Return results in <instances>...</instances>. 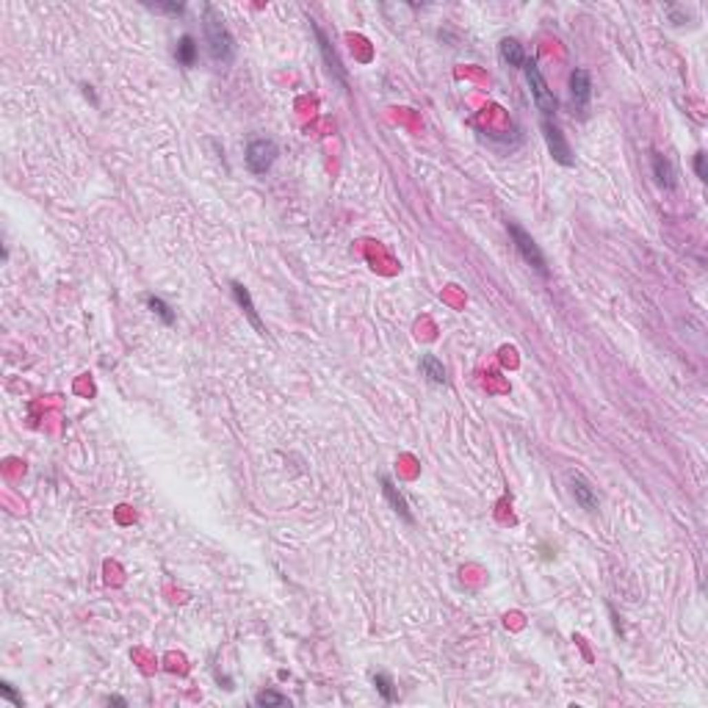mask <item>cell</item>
I'll return each instance as SVG.
<instances>
[{
    "label": "cell",
    "mask_w": 708,
    "mask_h": 708,
    "mask_svg": "<svg viewBox=\"0 0 708 708\" xmlns=\"http://www.w3.org/2000/svg\"><path fill=\"white\" fill-rule=\"evenodd\" d=\"M313 31H315V37H318V48H321V53H324V61H326V67L340 78V81H346L343 78V67H340V61H337V56H335V50L329 48V39L324 37V31L318 28V25H313Z\"/></svg>",
    "instance_id": "13"
},
{
    "label": "cell",
    "mask_w": 708,
    "mask_h": 708,
    "mask_svg": "<svg viewBox=\"0 0 708 708\" xmlns=\"http://www.w3.org/2000/svg\"><path fill=\"white\" fill-rule=\"evenodd\" d=\"M277 160V144L271 138H255L247 147V169L252 174H266Z\"/></svg>",
    "instance_id": "4"
},
{
    "label": "cell",
    "mask_w": 708,
    "mask_h": 708,
    "mask_svg": "<svg viewBox=\"0 0 708 708\" xmlns=\"http://www.w3.org/2000/svg\"><path fill=\"white\" fill-rule=\"evenodd\" d=\"M147 304H149V310H152L163 324H174V313H171V307H169L163 299H158V296H147Z\"/></svg>",
    "instance_id": "15"
},
{
    "label": "cell",
    "mask_w": 708,
    "mask_h": 708,
    "mask_svg": "<svg viewBox=\"0 0 708 708\" xmlns=\"http://www.w3.org/2000/svg\"><path fill=\"white\" fill-rule=\"evenodd\" d=\"M152 12H163V14H171V17H180L186 12L183 3H147Z\"/></svg>",
    "instance_id": "18"
},
{
    "label": "cell",
    "mask_w": 708,
    "mask_h": 708,
    "mask_svg": "<svg viewBox=\"0 0 708 708\" xmlns=\"http://www.w3.org/2000/svg\"><path fill=\"white\" fill-rule=\"evenodd\" d=\"M374 686H377V691H379V694H382L388 702H393V700H396V691H393V680H391L385 672H377V675H374Z\"/></svg>",
    "instance_id": "16"
},
{
    "label": "cell",
    "mask_w": 708,
    "mask_h": 708,
    "mask_svg": "<svg viewBox=\"0 0 708 708\" xmlns=\"http://www.w3.org/2000/svg\"><path fill=\"white\" fill-rule=\"evenodd\" d=\"M379 481H382V492H385V498H388V503L393 506V512L402 517V520H407V523H413V512H410V503H407V498H404V492L391 481V476H379Z\"/></svg>",
    "instance_id": "8"
},
{
    "label": "cell",
    "mask_w": 708,
    "mask_h": 708,
    "mask_svg": "<svg viewBox=\"0 0 708 708\" xmlns=\"http://www.w3.org/2000/svg\"><path fill=\"white\" fill-rule=\"evenodd\" d=\"M570 97L576 108H587L590 97H592V78L587 70H573L570 75Z\"/></svg>",
    "instance_id": "7"
},
{
    "label": "cell",
    "mask_w": 708,
    "mask_h": 708,
    "mask_svg": "<svg viewBox=\"0 0 708 708\" xmlns=\"http://www.w3.org/2000/svg\"><path fill=\"white\" fill-rule=\"evenodd\" d=\"M108 702L111 705H127V700H122V697H108Z\"/></svg>",
    "instance_id": "22"
},
{
    "label": "cell",
    "mask_w": 708,
    "mask_h": 708,
    "mask_svg": "<svg viewBox=\"0 0 708 708\" xmlns=\"http://www.w3.org/2000/svg\"><path fill=\"white\" fill-rule=\"evenodd\" d=\"M233 296H236V302L241 304V310L247 313V318H249V324L260 332V335H266V329H263V324H260V318H258V310H255V304H252V296H249V291L241 285V282H233Z\"/></svg>",
    "instance_id": "10"
},
{
    "label": "cell",
    "mask_w": 708,
    "mask_h": 708,
    "mask_svg": "<svg viewBox=\"0 0 708 708\" xmlns=\"http://www.w3.org/2000/svg\"><path fill=\"white\" fill-rule=\"evenodd\" d=\"M498 53H501V61L509 64V67H523V61H525L523 45H520L517 39H501Z\"/></svg>",
    "instance_id": "12"
},
{
    "label": "cell",
    "mask_w": 708,
    "mask_h": 708,
    "mask_svg": "<svg viewBox=\"0 0 708 708\" xmlns=\"http://www.w3.org/2000/svg\"><path fill=\"white\" fill-rule=\"evenodd\" d=\"M568 479H570V492H573L576 503H579L581 509H587V512H598L601 501H598V492L592 490V484H590L584 476H579V473H570Z\"/></svg>",
    "instance_id": "6"
},
{
    "label": "cell",
    "mask_w": 708,
    "mask_h": 708,
    "mask_svg": "<svg viewBox=\"0 0 708 708\" xmlns=\"http://www.w3.org/2000/svg\"><path fill=\"white\" fill-rule=\"evenodd\" d=\"M664 12L672 17V23H675V25H683V23H686V12H683V9H678V6H667Z\"/></svg>",
    "instance_id": "21"
},
{
    "label": "cell",
    "mask_w": 708,
    "mask_h": 708,
    "mask_svg": "<svg viewBox=\"0 0 708 708\" xmlns=\"http://www.w3.org/2000/svg\"><path fill=\"white\" fill-rule=\"evenodd\" d=\"M543 136H545L548 152L554 155V160H556V163H562V166H573V163H576L573 149H570V144H568L565 133H562L551 119H543Z\"/></svg>",
    "instance_id": "5"
},
{
    "label": "cell",
    "mask_w": 708,
    "mask_h": 708,
    "mask_svg": "<svg viewBox=\"0 0 708 708\" xmlns=\"http://www.w3.org/2000/svg\"><path fill=\"white\" fill-rule=\"evenodd\" d=\"M523 72H525V83H528V89H531V97H534V103H537V108L545 114V119L556 111V94H554V89L545 83V78H543V72H540V67H537V61L534 59H525L523 61Z\"/></svg>",
    "instance_id": "2"
},
{
    "label": "cell",
    "mask_w": 708,
    "mask_h": 708,
    "mask_svg": "<svg viewBox=\"0 0 708 708\" xmlns=\"http://www.w3.org/2000/svg\"><path fill=\"white\" fill-rule=\"evenodd\" d=\"M258 705H291V700L285 694H277V691H260L255 697Z\"/></svg>",
    "instance_id": "17"
},
{
    "label": "cell",
    "mask_w": 708,
    "mask_h": 708,
    "mask_svg": "<svg viewBox=\"0 0 708 708\" xmlns=\"http://www.w3.org/2000/svg\"><path fill=\"white\" fill-rule=\"evenodd\" d=\"M174 56H177V61H180L183 67H194V61H197V42H194V37L186 34L180 42H177Z\"/></svg>",
    "instance_id": "14"
},
{
    "label": "cell",
    "mask_w": 708,
    "mask_h": 708,
    "mask_svg": "<svg viewBox=\"0 0 708 708\" xmlns=\"http://www.w3.org/2000/svg\"><path fill=\"white\" fill-rule=\"evenodd\" d=\"M694 171H697L700 180H705V177H708V171H705V152H697V155H694Z\"/></svg>",
    "instance_id": "20"
},
{
    "label": "cell",
    "mask_w": 708,
    "mask_h": 708,
    "mask_svg": "<svg viewBox=\"0 0 708 708\" xmlns=\"http://www.w3.org/2000/svg\"><path fill=\"white\" fill-rule=\"evenodd\" d=\"M421 374L432 382V385H446L448 379H446V368H443V363L435 357V354H424L421 357Z\"/></svg>",
    "instance_id": "11"
},
{
    "label": "cell",
    "mask_w": 708,
    "mask_h": 708,
    "mask_svg": "<svg viewBox=\"0 0 708 708\" xmlns=\"http://www.w3.org/2000/svg\"><path fill=\"white\" fill-rule=\"evenodd\" d=\"M509 227V236H512V241H514V249H517V255L534 269L537 274H543V277H548V266H545V255H543V249L537 247V241L531 238L517 222H509L506 225Z\"/></svg>",
    "instance_id": "3"
},
{
    "label": "cell",
    "mask_w": 708,
    "mask_h": 708,
    "mask_svg": "<svg viewBox=\"0 0 708 708\" xmlns=\"http://www.w3.org/2000/svg\"><path fill=\"white\" fill-rule=\"evenodd\" d=\"M653 174H656V183H658L661 189H667V191L675 189L678 174H675V166H672V160H669L667 155H661V152L653 155Z\"/></svg>",
    "instance_id": "9"
},
{
    "label": "cell",
    "mask_w": 708,
    "mask_h": 708,
    "mask_svg": "<svg viewBox=\"0 0 708 708\" xmlns=\"http://www.w3.org/2000/svg\"><path fill=\"white\" fill-rule=\"evenodd\" d=\"M0 697H6L9 702H14V705H23V697L14 691V686L12 683H0Z\"/></svg>",
    "instance_id": "19"
},
{
    "label": "cell",
    "mask_w": 708,
    "mask_h": 708,
    "mask_svg": "<svg viewBox=\"0 0 708 708\" xmlns=\"http://www.w3.org/2000/svg\"><path fill=\"white\" fill-rule=\"evenodd\" d=\"M202 31H205V42L211 50V59L219 64H230L236 56V42L222 20V14L214 6H202Z\"/></svg>",
    "instance_id": "1"
}]
</instances>
